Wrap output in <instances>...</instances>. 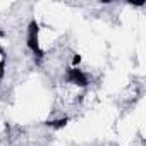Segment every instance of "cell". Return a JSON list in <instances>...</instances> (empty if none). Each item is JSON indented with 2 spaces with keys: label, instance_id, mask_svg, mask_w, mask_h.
I'll return each instance as SVG.
<instances>
[]
</instances>
